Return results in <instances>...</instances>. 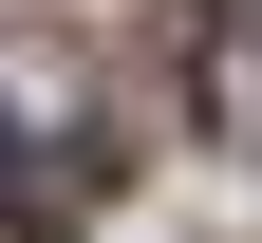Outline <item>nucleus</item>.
Returning <instances> with one entry per match:
<instances>
[{
	"instance_id": "f257e3e1",
	"label": "nucleus",
	"mask_w": 262,
	"mask_h": 243,
	"mask_svg": "<svg viewBox=\"0 0 262 243\" xmlns=\"http://www.w3.org/2000/svg\"><path fill=\"white\" fill-rule=\"evenodd\" d=\"M0 187H19V113H0Z\"/></svg>"
},
{
	"instance_id": "7ed1b4c3",
	"label": "nucleus",
	"mask_w": 262,
	"mask_h": 243,
	"mask_svg": "<svg viewBox=\"0 0 262 243\" xmlns=\"http://www.w3.org/2000/svg\"><path fill=\"white\" fill-rule=\"evenodd\" d=\"M244 19H262V0H244Z\"/></svg>"
},
{
	"instance_id": "f03ea898",
	"label": "nucleus",
	"mask_w": 262,
	"mask_h": 243,
	"mask_svg": "<svg viewBox=\"0 0 262 243\" xmlns=\"http://www.w3.org/2000/svg\"><path fill=\"white\" fill-rule=\"evenodd\" d=\"M244 150H262V131H244Z\"/></svg>"
}]
</instances>
